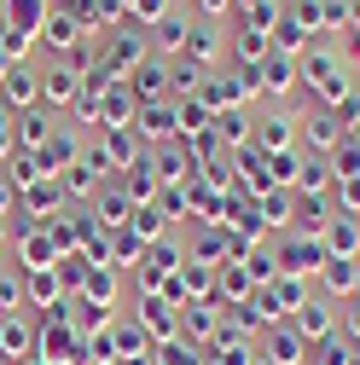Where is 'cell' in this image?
Returning <instances> with one entry per match:
<instances>
[{
  "mask_svg": "<svg viewBox=\"0 0 360 365\" xmlns=\"http://www.w3.org/2000/svg\"><path fill=\"white\" fill-rule=\"evenodd\" d=\"M0 348H6V359H24L29 354V325H24V319L6 313V325H0Z\"/></svg>",
  "mask_w": 360,
  "mask_h": 365,
  "instance_id": "6da1fadb",
  "label": "cell"
},
{
  "mask_svg": "<svg viewBox=\"0 0 360 365\" xmlns=\"http://www.w3.org/2000/svg\"><path fill=\"white\" fill-rule=\"evenodd\" d=\"M24 267H35V272L53 267V238H47V232H29V238H24Z\"/></svg>",
  "mask_w": 360,
  "mask_h": 365,
  "instance_id": "7a4b0ae2",
  "label": "cell"
},
{
  "mask_svg": "<svg viewBox=\"0 0 360 365\" xmlns=\"http://www.w3.org/2000/svg\"><path fill=\"white\" fill-rule=\"evenodd\" d=\"M18 140H24V145H41V151H47V140H53V122L41 116V110H29V116H24V133H18Z\"/></svg>",
  "mask_w": 360,
  "mask_h": 365,
  "instance_id": "3957f363",
  "label": "cell"
},
{
  "mask_svg": "<svg viewBox=\"0 0 360 365\" xmlns=\"http://www.w3.org/2000/svg\"><path fill=\"white\" fill-rule=\"evenodd\" d=\"M6 93H12V99H18V105H29V99H35V93H41V81H35V76H29V70H6Z\"/></svg>",
  "mask_w": 360,
  "mask_h": 365,
  "instance_id": "277c9868",
  "label": "cell"
},
{
  "mask_svg": "<svg viewBox=\"0 0 360 365\" xmlns=\"http://www.w3.org/2000/svg\"><path fill=\"white\" fill-rule=\"evenodd\" d=\"M18 296H24V290H18V279L0 284V313H18Z\"/></svg>",
  "mask_w": 360,
  "mask_h": 365,
  "instance_id": "5b68a950",
  "label": "cell"
},
{
  "mask_svg": "<svg viewBox=\"0 0 360 365\" xmlns=\"http://www.w3.org/2000/svg\"><path fill=\"white\" fill-rule=\"evenodd\" d=\"M41 87H53V99H70L76 81H70V70H53V81H41Z\"/></svg>",
  "mask_w": 360,
  "mask_h": 365,
  "instance_id": "8992f818",
  "label": "cell"
},
{
  "mask_svg": "<svg viewBox=\"0 0 360 365\" xmlns=\"http://www.w3.org/2000/svg\"><path fill=\"white\" fill-rule=\"evenodd\" d=\"M53 41H59V47H70V41H76V24H70V18H53Z\"/></svg>",
  "mask_w": 360,
  "mask_h": 365,
  "instance_id": "52a82bcc",
  "label": "cell"
},
{
  "mask_svg": "<svg viewBox=\"0 0 360 365\" xmlns=\"http://www.w3.org/2000/svg\"><path fill=\"white\" fill-rule=\"evenodd\" d=\"M6 145H12V128H6V110H0V157H6Z\"/></svg>",
  "mask_w": 360,
  "mask_h": 365,
  "instance_id": "ba28073f",
  "label": "cell"
},
{
  "mask_svg": "<svg viewBox=\"0 0 360 365\" xmlns=\"http://www.w3.org/2000/svg\"><path fill=\"white\" fill-rule=\"evenodd\" d=\"M6 203H12V192H6V186H0V209H6Z\"/></svg>",
  "mask_w": 360,
  "mask_h": 365,
  "instance_id": "9c48e42d",
  "label": "cell"
}]
</instances>
